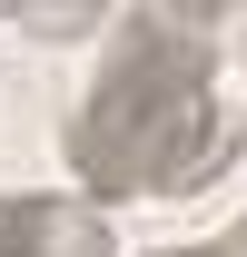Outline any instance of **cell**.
Returning <instances> with one entry per match:
<instances>
[{
    "instance_id": "cell-1",
    "label": "cell",
    "mask_w": 247,
    "mask_h": 257,
    "mask_svg": "<svg viewBox=\"0 0 247 257\" xmlns=\"http://www.w3.org/2000/svg\"><path fill=\"white\" fill-rule=\"evenodd\" d=\"M198 10H149V30L129 40L109 79L89 89L69 128V168L89 188H198L227 159V119H217V50L188 30Z\"/></svg>"
},
{
    "instance_id": "cell-2",
    "label": "cell",
    "mask_w": 247,
    "mask_h": 257,
    "mask_svg": "<svg viewBox=\"0 0 247 257\" xmlns=\"http://www.w3.org/2000/svg\"><path fill=\"white\" fill-rule=\"evenodd\" d=\"M0 257H119V247L69 198H0Z\"/></svg>"
},
{
    "instance_id": "cell-3",
    "label": "cell",
    "mask_w": 247,
    "mask_h": 257,
    "mask_svg": "<svg viewBox=\"0 0 247 257\" xmlns=\"http://www.w3.org/2000/svg\"><path fill=\"white\" fill-rule=\"evenodd\" d=\"M178 257H247V218L227 227V237H217V247H178Z\"/></svg>"
}]
</instances>
